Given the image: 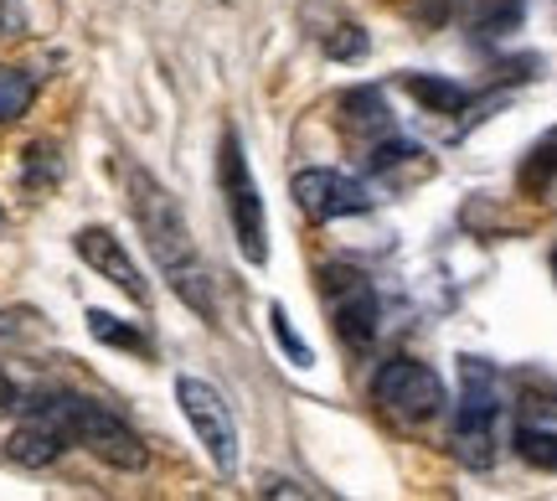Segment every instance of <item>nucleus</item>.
<instances>
[{
    "mask_svg": "<svg viewBox=\"0 0 557 501\" xmlns=\"http://www.w3.org/2000/svg\"><path fill=\"white\" fill-rule=\"evenodd\" d=\"M124 192H129V212H135L139 233H145V248H150L156 269L165 274V284L176 290V301L191 305L201 321H218L212 274H207L197 243H191V228H186L181 201L171 197L145 166H129V171H124Z\"/></svg>",
    "mask_w": 557,
    "mask_h": 501,
    "instance_id": "1",
    "label": "nucleus"
},
{
    "mask_svg": "<svg viewBox=\"0 0 557 501\" xmlns=\"http://www.w3.org/2000/svg\"><path fill=\"white\" fill-rule=\"evenodd\" d=\"M32 403L58 419L67 444H83L88 455H99V461L114 465V471H145V461H150L145 440H139L114 408H103V403L78 399V393H41V399H32Z\"/></svg>",
    "mask_w": 557,
    "mask_h": 501,
    "instance_id": "2",
    "label": "nucleus"
},
{
    "mask_svg": "<svg viewBox=\"0 0 557 501\" xmlns=\"http://www.w3.org/2000/svg\"><path fill=\"white\" fill-rule=\"evenodd\" d=\"M465 372V393L455 403V429H449V444H455L459 465L470 471H491L500 450V378L491 362L465 357L459 362Z\"/></svg>",
    "mask_w": 557,
    "mask_h": 501,
    "instance_id": "3",
    "label": "nucleus"
},
{
    "mask_svg": "<svg viewBox=\"0 0 557 501\" xmlns=\"http://www.w3.org/2000/svg\"><path fill=\"white\" fill-rule=\"evenodd\" d=\"M320 305H325L336 337L351 352H367L377 341L382 305H377V284L367 280V269H357V264H346V259H331L320 269Z\"/></svg>",
    "mask_w": 557,
    "mask_h": 501,
    "instance_id": "4",
    "label": "nucleus"
},
{
    "mask_svg": "<svg viewBox=\"0 0 557 501\" xmlns=\"http://www.w3.org/2000/svg\"><path fill=\"white\" fill-rule=\"evenodd\" d=\"M372 403H377L387 419H398L413 429V424L438 419L449 393H444V382H438V372L429 362L393 357V362H382L377 378H372Z\"/></svg>",
    "mask_w": 557,
    "mask_h": 501,
    "instance_id": "5",
    "label": "nucleus"
},
{
    "mask_svg": "<svg viewBox=\"0 0 557 501\" xmlns=\"http://www.w3.org/2000/svg\"><path fill=\"white\" fill-rule=\"evenodd\" d=\"M222 197H227V218H233V239H238L243 259L248 264H269V228H263V197H259V181L248 171V156H243L238 130L222 135Z\"/></svg>",
    "mask_w": 557,
    "mask_h": 501,
    "instance_id": "6",
    "label": "nucleus"
},
{
    "mask_svg": "<svg viewBox=\"0 0 557 501\" xmlns=\"http://www.w3.org/2000/svg\"><path fill=\"white\" fill-rule=\"evenodd\" d=\"M176 403L186 414V424H191L197 444L207 450V461L218 465L222 476H233L238 471V419H233V403L222 399L212 382L191 378V372L176 378Z\"/></svg>",
    "mask_w": 557,
    "mask_h": 501,
    "instance_id": "7",
    "label": "nucleus"
},
{
    "mask_svg": "<svg viewBox=\"0 0 557 501\" xmlns=\"http://www.w3.org/2000/svg\"><path fill=\"white\" fill-rule=\"evenodd\" d=\"M295 201L305 218L315 222H331V218H357V212H367L372 207V197L361 192L351 176H341V171H331V166H310V171H299L295 176Z\"/></svg>",
    "mask_w": 557,
    "mask_h": 501,
    "instance_id": "8",
    "label": "nucleus"
},
{
    "mask_svg": "<svg viewBox=\"0 0 557 501\" xmlns=\"http://www.w3.org/2000/svg\"><path fill=\"white\" fill-rule=\"evenodd\" d=\"M73 248H78V259L88 264L94 274H103V280L114 284V290H124L135 305H150V284L139 274V264L129 259V248H124L109 228H78Z\"/></svg>",
    "mask_w": 557,
    "mask_h": 501,
    "instance_id": "9",
    "label": "nucleus"
},
{
    "mask_svg": "<svg viewBox=\"0 0 557 501\" xmlns=\"http://www.w3.org/2000/svg\"><path fill=\"white\" fill-rule=\"evenodd\" d=\"M67 450V435L58 429V419L47 414V408H37V403H26V419H21V429L5 440V455L16 465H26V471H41V465H52Z\"/></svg>",
    "mask_w": 557,
    "mask_h": 501,
    "instance_id": "10",
    "label": "nucleus"
},
{
    "mask_svg": "<svg viewBox=\"0 0 557 501\" xmlns=\"http://www.w3.org/2000/svg\"><path fill=\"white\" fill-rule=\"evenodd\" d=\"M459 16L475 37H506L521 21V0H459Z\"/></svg>",
    "mask_w": 557,
    "mask_h": 501,
    "instance_id": "11",
    "label": "nucleus"
},
{
    "mask_svg": "<svg viewBox=\"0 0 557 501\" xmlns=\"http://www.w3.org/2000/svg\"><path fill=\"white\" fill-rule=\"evenodd\" d=\"M403 88H408V94H413L423 109H434V114H459V109L470 103V94H465L459 83L429 78V73H408V78H403Z\"/></svg>",
    "mask_w": 557,
    "mask_h": 501,
    "instance_id": "12",
    "label": "nucleus"
},
{
    "mask_svg": "<svg viewBox=\"0 0 557 501\" xmlns=\"http://www.w3.org/2000/svg\"><path fill=\"white\" fill-rule=\"evenodd\" d=\"M341 109H351L346 124H351L357 135H393V120H387V103H382L377 88H357V94H346Z\"/></svg>",
    "mask_w": 557,
    "mask_h": 501,
    "instance_id": "13",
    "label": "nucleus"
},
{
    "mask_svg": "<svg viewBox=\"0 0 557 501\" xmlns=\"http://www.w3.org/2000/svg\"><path fill=\"white\" fill-rule=\"evenodd\" d=\"M88 337L103 341V346H120V352H139V357H150V337H145L139 326L109 316V310H88Z\"/></svg>",
    "mask_w": 557,
    "mask_h": 501,
    "instance_id": "14",
    "label": "nucleus"
},
{
    "mask_svg": "<svg viewBox=\"0 0 557 501\" xmlns=\"http://www.w3.org/2000/svg\"><path fill=\"white\" fill-rule=\"evenodd\" d=\"M32 99H37V78L21 73V68H0V124L21 120L32 109Z\"/></svg>",
    "mask_w": 557,
    "mask_h": 501,
    "instance_id": "15",
    "label": "nucleus"
},
{
    "mask_svg": "<svg viewBox=\"0 0 557 501\" xmlns=\"http://www.w3.org/2000/svg\"><path fill=\"white\" fill-rule=\"evenodd\" d=\"M517 455L527 465H537V471H557V435L553 429H532V424H521L517 429Z\"/></svg>",
    "mask_w": 557,
    "mask_h": 501,
    "instance_id": "16",
    "label": "nucleus"
},
{
    "mask_svg": "<svg viewBox=\"0 0 557 501\" xmlns=\"http://www.w3.org/2000/svg\"><path fill=\"white\" fill-rule=\"evenodd\" d=\"M553 176H557V130L532 150V156H527V166H521V186H527V192H547Z\"/></svg>",
    "mask_w": 557,
    "mask_h": 501,
    "instance_id": "17",
    "label": "nucleus"
},
{
    "mask_svg": "<svg viewBox=\"0 0 557 501\" xmlns=\"http://www.w3.org/2000/svg\"><path fill=\"white\" fill-rule=\"evenodd\" d=\"M320 41H325V52L331 58H341V62H357V58H367V32L361 26H351V21H336L331 32H320Z\"/></svg>",
    "mask_w": 557,
    "mask_h": 501,
    "instance_id": "18",
    "label": "nucleus"
},
{
    "mask_svg": "<svg viewBox=\"0 0 557 501\" xmlns=\"http://www.w3.org/2000/svg\"><path fill=\"white\" fill-rule=\"evenodd\" d=\"M269 326H274L278 346H284V357L295 362V367H310V352H305V341H299V331L289 326V310H284V305H269Z\"/></svg>",
    "mask_w": 557,
    "mask_h": 501,
    "instance_id": "19",
    "label": "nucleus"
},
{
    "mask_svg": "<svg viewBox=\"0 0 557 501\" xmlns=\"http://www.w3.org/2000/svg\"><path fill=\"white\" fill-rule=\"evenodd\" d=\"M0 408H21V393H16V382L0 372Z\"/></svg>",
    "mask_w": 557,
    "mask_h": 501,
    "instance_id": "20",
    "label": "nucleus"
},
{
    "mask_svg": "<svg viewBox=\"0 0 557 501\" xmlns=\"http://www.w3.org/2000/svg\"><path fill=\"white\" fill-rule=\"evenodd\" d=\"M222 5H238V0H222Z\"/></svg>",
    "mask_w": 557,
    "mask_h": 501,
    "instance_id": "21",
    "label": "nucleus"
},
{
    "mask_svg": "<svg viewBox=\"0 0 557 501\" xmlns=\"http://www.w3.org/2000/svg\"><path fill=\"white\" fill-rule=\"evenodd\" d=\"M553 264H557V259H553Z\"/></svg>",
    "mask_w": 557,
    "mask_h": 501,
    "instance_id": "22",
    "label": "nucleus"
}]
</instances>
